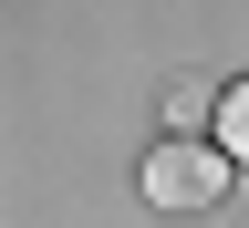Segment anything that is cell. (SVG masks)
<instances>
[{
    "label": "cell",
    "instance_id": "cell-1",
    "mask_svg": "<svg viewBox=\"0 0 249 228\" xmlns=\"http://www.w3.org/2000/svg\"><path fill=\"white\" fill-rule=\"evenodd\" d=\"M135 187H145L156 208H177V218H187V208H218V197H229V156L197 145V135H166V145L135 166Z\"/></svg>",
    "mask_w": 249,
    "mask_h": 228
},
{
    "label": "cell",
    "instance_id": "cell-2",
    "mask_svg": "<svg viewBox=\"0 0 249 228\" xmlns=\"http://www.w3.org/2000/svg\"><path fill=\"white\" fill-rule=\"evenodd\" d=\"M218 156H229V166H249V73L218 93Z\"/></svg>",
    "mask_w": 249,
    "mask_h": 228
}]
</instances>
